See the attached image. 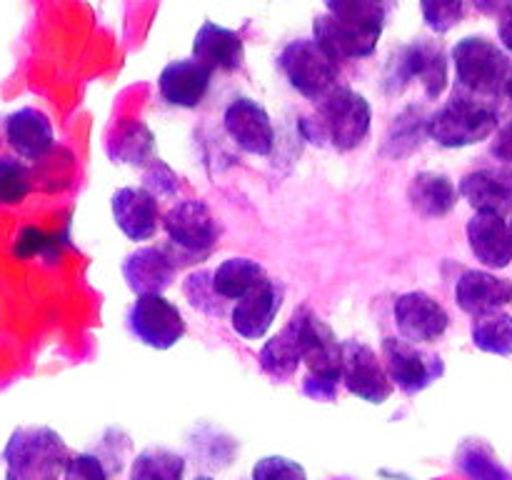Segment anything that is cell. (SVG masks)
I'll list each match as a JSON object with an SVG mask.
<instances>
[{"label":"cell","mask_w":512,"mask_h":480,"mask_svg":"<svg viewBox=\"0 0 512 480\" xmlns=\"http://www.w3.org/2000/svg\"><path fill=\"white\" fill-rule=\"evenodd\" d=\"M385 20L388 8L375 0H330L313 20V40L338 63L368 58L378 48Z\"/></svg>","instance_id":"cell-1"},{"label":"cell","mask_w":512,"mask_h":480,"mask_svg":"<svg viewBox=\"0 0 512 480\" xmlns=\"http://www.w3.org/2000/svg\"><path fill=\"white\" fill-rule=\"evenodd\" d=\"M370 123L373 108L368 98L353 88L338 85L315 103V115L305 118V133L313 143L330 145L338 153H350L368 138Z\"/></svg>","instance_id":"cell-2"},{"label":"cell","mask_w":512,"mask_h":480,"mask_svg":"<svg viewBox=\"0 0 512 480\" xmlns=\"http://www.w3.org/2000/svg\"><path fill=\"white\" fill-rule=\"evenodd\" d=\"M500 130V113L495 100L455 90L435 113H430L428 135L450 150L468 148L488 140Z\"/></svg>","instance_id":"cell-3"},{"label":"cell","mask_w":512,"mask_h":480,"mask_svg":"<svg viewBox=\"0 0 512 480\" xmlns=\"http://www.w3.org/2000/svg\"><path fill=\"white\" fill-rule=\"evenodd\" d=\"M73 458L65 440L45 425H25L3 450L5 480H58Z\"/></svg>","instance_id":"cell-4"},{"label":"cell","mask_w":512,"mask_h":480,"mask_svg":"<svg viewBox=\"0 0 512 480\" xmlns=\"http://www.w3.org/2000/svg\"><path fill=\"white\" fill-rule=\"evenodd\" d=\"M455 65V90L475 95V98H503V85L512 68L508 53L483 35H468L458 40L450 53Z\"/></svg>","instance_id":"cell-5"},{"label":"cell","mask_w":512,"mask_h":480,"mask_svg":"<svg viewBox=\"0 0 512 480\" xmlns=\"http://www.w3.org/2000/svg\"><path fill=\"white\" fill-rule=\"evenodd\" d=\"M413 80H420L425 95L438 100L448 88V55L443 45L433 38H415L413 43L398 48L390 58L385 83L393 85V93L408 88Z\"/></svg>","instance_id":"cell-6"},{"label":"cell","mask_w":512,"mask_h":480,"mask_svg":"<svg viewBox=\"0 0 512 480\" xmlns=\"http://www.w3.org/2000/svg\"><path fill=\"white\" fill-rule=\"evenodd\" d=\"M278 65L290 88H295L300 95L315 100V103L325 98L333 88H338L340 63L330 58L313 38L290 40L280 50Z\"/></svg>","instance_id":"cell-7"},{"label":"cell","mask_w":512,"mask_h":480,"mask_svg":"<svg viewBox=\"0 0 512 480\" xmlns=\"http://www.w3.org/2000/svg\"><path fill=\"white\" fill-rule=\"evenodd\" d=\"M383 363L395 388L405 395L423 393L445 373V363L438 353H430L405 338L383 340Z\"/></svg>","instance_id":"cell-8"},{"label":"cell","mask_w":512,"mask_h":480,"mask_svg":"<svg viewBox=\"0 0 512 480\" xmlns=\"http://www.w3.org/2000/svg\"><path fill=\"white\" fill-rule=\"evenodd\" d=\"M128 328L143 345L168 350L185 335V318L165 295H140L128 310Z\"/></svg>","instance_id":"cell-9"},{"label":"cell","mask_w":512,"mask_h":480,"mask_svg":"<svg viewBox=\"0 0 512 480\" xmlns=\"http://www.w3.org/2000/svg\"><path fill=\"white\" fill-rule=\"evenodd\" d=\"M163 228L170 243L188 255H208L218 243V220L203 200H180L165 213Z\"/></svg>","instance_id":"cell-10"},{"label":"cell","mask_w":512,"mask_h":480,"mask_svg":"<svg viewBox=\"0 0 512 480\" xmlns=\"http://www.w3.org/2000/svg\"><path fill=\"white\" fill-rule=\"evenodd\" d=\"M340 380L355 398L380 405L393 395L395 385L390 380L385 363L370 345L360 340H343V373Z\"/></svg>","instance_id":"cell-11"},{"label":"cell","mask_w":512,"mask_h":480,"mask_svg":"<svg viewBox=\"0 0 512 480\" xmlns=\"http://www.w3.org/2000/svg\"><path fill=\"white\" fill-rule=\"evenodd\" d=\"M393 315L400 335L415 345L443 338L450 325L448 310L425 290H410V293L398 295Z\"/></svg>","instance_id":"cell-12"},{"label":"cell","mask_w":512,"mask_h":480,"mask_svg":"<svg viewBox=\"0 0 512 480\" xmlns=\"http://www.w3.org/2000/svg\"><path fill=\"white\" fill-rule=\"evenodd\" d=\"M225 133L250 155H270L275 148V128L268 110L253 98H235L223 115Z\"/></svg>","instance_id":"cell-13"},{"label":"cell","mask_w":512,"mask_h":480,"mask_svg":"<svg viewBox=\"0 0 512 480\" xmlns=\"http://www.w3.org/2000/svg\"><path fill=\"white\" fill-rule=\"evenodd\" d=\"M300 320V333H303V363L308 365L310 375L328 380H340L343 373V343L335 338L333 328L310 308L295 310Z\"/></svg>","instance_id":"cell-14"},{"label":"cell","mask_w":512,"mask_h":480,"mask_svg":"<svg viewBox=\"0 0 512 480\" xmlns=\"http://www.w3.org/2000/svg\"><path fill=\"white\" fill-rule=\"evenodd\" d=\"M460 195L475 213H512V165L498 163L470 170L458 185Z\"/></svg>","instance_id":"cell-15"},{"label":"cell","mask_w":512,"mask_h":480,"mask_svg":"<svg viewBox=\"0 0 512 480\" xmlns=\"http://www.w3.org/2000/svg\"><path fill=\"white\" fill-rule=\"evenodd\" d=\"M178 273V258L168 248H145L133 250L123 263V278L135 295H163Z\"/></svg>","instance_id":"cell-16"},{"label":"cell","mask_w":512,"mask_h":480,"mask_svg":"<svg viewBox=\"0 0 512 480\" xmlns=\"http://www.w3.org/2000/svg\"><path fill=\"white\" fill-rule=\"evenodd\" d=\"M512 300V283L508 278L488 273V270L470 268L455 280V303L463 313L480 315L498 313Z\"/></svg>","instance_id":"cell-17"},{"label":"cell","mask_w":512,"mask_h":480,"mask_svg":"<svg viewBox=\"0 0 512 480\" xmlns=\"http://www.w3.org/2000/svg\"><path fill=\"white\" fill-rule=\"evenodd\" d=\"M280 305H283V288H280L278 280L268 278L260 288H255L253 293L233 305L230 325L240 338L258 340L270 330Z\"/></svg>","instance_id":"cell-18"},{"label":"cell","mask_w":512,"mask_h":480,"mask_svg":"<svg viewBox=\"0 0 512 480\" xmlns=\"http://www.w3.org/2000/svg\"><path fill=\"white\" fill-rule=\"evenodd\" d=\"M468 245L485 268L503 270L512 263V235L505 215L475 213L465 225Z\"/></svg>","instance_id":"cell-19"},{"label":"cell","mask_w":512,"mask_h":480,"mask_svg":"<svg viewBox=\"0 0 512 480\" xmlns=\"http://www.w3.org/2000/svg\"><path fill=\"white\" fill-rule=\"evenodd\" d=\"M213 70L200 65L195 58L173 60L158 75V90L165 103L178 108H198L210 88Z\"/></svg>","instance_id":"cell-20"},{"label":"cell","mask_w":512,"mask_h":480,"mask_svg":"<svg viewBox=\"0 0 512 480\" xmlns=\"http://www.w3.org/2000/svg\"><path fill=\"white\" fill-rule=\"evenodd\" d=\"M113 218L115 225L128 235L130 240H150L158 230L160 223V205L158 198L153 193H148L145 188H120L113 195Z\"/></svg>","instance_id":"cell-21"},{"label":"cell","mask_w":512,"mask_h":480,"mask_svg":"<svg viewBox=\"0 0 512 480\" xmlns=\"http://www.w3.org/2000/svg\"><path fill=\"white\" fill-rule=\"evenodd\" d=\"M3 133L10 148L25 160H40L53 148V125L38 108H20L3 120Z\"/></svg>","instance_id":"cell-22"},{"label":"cell","mask_w":512,"mask_h":480,"mask_svg":"<svg viewBox=\"0 0 512 480\" xmlns=\"http://www.w3.org/2000/svg\"><path fill=\"white\" fill-rule=\"evenodd\" d=\"M193 58L208 70H238L245 58V45L240 33L205 20L193 38Z\"/></svg>","instance_id":"cell-23"},{"label":"cell","mask_w":512,"mask_h":480,"mask_svg":"<svg viewBox=\"0 0 512 480\" xmlns=\"http://www.w3.org/2000/svg\"><path fill=\"white\" fill-rule=\"evenodd\" d=\"M458 185L445 173L423 170L408 185L410 208L423 218H443L458 205Z\"/></svg>","instance_id":"cell-24"},{"label":"cell","mask_w":512,"mask_h":480,"mask_svg":"<svg viewBox=\"0 0 512 480\" xmlns=\"http://www.w3.org/2000/svg\"><path fill=\"white\" fill-rule=\"evenodd\" d=\"M258 360L263 373L270 378L285 380L295 375L298 365L303 363V333H300L298 315H290L288 325L263 345Z\"/></svg>","instance_id":"cell-25"},{"label":"cell","mask_w":512,"mask_h":480,"mask_svg":"<svg viewBox=\"0 0 512 480\" xmlns=\"http://www.w3.org/2000/svg\"><path fill=\"white\" fill-rule=\"evenodd\" d=\"M268 280V273H265L263 265L258 260L250 258H228L213 270V283L215 290L223 295L225 300H243L245 295L253 293L255 288Z\"/></svg>","instance_id":"cell-26"},{"label":"cell","mask_w":512,"mask_h":480,"mask_svg":"<svg viewBox=\"0 0 512 480\" xmlns=\"http://www.w3.org/2000/svg\"><path fill=\"white\" fill-rule=\"evenodd\" d=\"M455 465L468 480H512L510 470L500 463L493 448L483 440H468L460 445Z\"/></svg>","instance_id":"cell-27"},{"label":"cell","mask_w":512,"mask_h":480,"mask_svg":"<svg viewBox=\"0 0 512 480\" xmlns=\"http://www.w3.org/2000/svg\"><path fill=\"white\" fill-rule=\"evenodd\" d=\"M470 338L475 348L483 353L508 358L512 355V315L505 310L480 315L470 325Z\"/></svg>","instance_id":"cell-28"},{"label":"cell","mask_w":512,"mask_h":480,"mask_svg":"<svg viewBox=\"0 0 512 480\" xmlns=\"http://www.w3.org/2000/svg\"><path fill=\"white\" fill-rule=\"evenodd\" d=\"M428 120L430 115H425L423 108H415V105L405 108L390 125L385 153H390L393 158H403V155H410L415 148H420L423 138L428 135Z\"/></svg>","instance_id":"cell-29"},{"label":"cell","mask_w":512,"mask_h":480,"mask_svg":"<svg viewBox=\"0 0 512 480\" xmlns=\"http://www.w3.org/2000/svg\"><path fill=\"white\" fill-rule=\"evenodd\" d=\"M185 458L168 448H145L130 465V480H183Z\"/></svg>","instance_id":"cell-30"},{"label":"cell","mask_w":512,"mask_h":480,"mask_svg":"<svg viewBox=\"0 0 512 480\" xmlns=\"http://www.w3.org/2000/svg\"><path fill=\"white\" fill-rule=\"evenodd\" d=\"M183 293L185 298H188V303L193 305L195 310H200V313L210 315V318H220V315H225V305H228V300L215 290L213 273H210V270H193V273L185 278Z\"/></svg>","instance_id":"cell-31"},{"label":"cell","mask_w":512,"mask_h":480,"mask_svg":"<svg viewBox=\"0 0 512 480\" xmlns=\"http://www.w3.org/2000/svg\"><path fill=\"white\" fill-rule=\"evenodd\" d=\"M153 153V133L143 123H130L118 130V138L110 143V155L118 163H145V158Z\"/></svg>","instance_id":"cell-32"},{"label":"cell","mask_w":512,"mask_h":480,"mask_svg":"<svg viewBox=\"0 0 512 480\" xmlns=\"http://www.w3.org/2000/svg\"><path fill=\"white\" fill-rule=\"evenodd\" d=\"M30 193V170L13 155H0V203L15 205Z\"/></svg>","instance_id":"cell-33"},{"label":"cell","mask_w":512,"mask_h":480,"mask_svg":"<svg viewBox=\"0 0 512 480\" xmlns=\"http://www.w3.org/2000/svg\"><path fill=\"white\" fill-rule=\"evenodd\" d=\"M420 10H423L425 25L433 33L443 35L463 20L465 3L463 0H425V3H420Z\"/></svg>","instance_id":"cell-34"},{"label":"cell","mask_w":512,"mask_h":480,"mask_svg":"<svg viewBox=\"0 0 512 480\" xmlns=\"http://www.w3.org/2000/svg\"><path fill=\"white\" fill-rule=\"evenodd\" d=\"M253 480H308L303 465L285 455H265L253 465Z\"/></svg>","instance_id":"cell-35"},{"label":"cell","mask_w":512,"mask_h":480,"mask_svg":"<svg viewBox=\"0 0 512 480\" xmlns=\"http://www.w3.org/2000/svg\"><path fill=\"white\" fill-rule=\"evenodd\" d=\"M63 480H108V470L98 455L78 453L65 465Z\"/></svg>","instance_id":"cell-36"},{"label":"cell","mask_w":512,"mask_h":480,"mask_svg":"<svg viewBox=\"0 0 512 480\" xmlns=\"http://www.w3.org/2000/svg\"><path fill=\"white\" fill-rule=\"evenodd\" d=\"M143 188L148 190V193H153L155 198H160V195H168L178 188V178H175V173L168 168V165L160 163V160H155V163L145 170Z\"/></svg>","instance_id":"cell-37"},{"label":"cell","mask_w":512,"mask_h":480,"mask_svg":"<svg viewBox=\"0 0 512 480\" xmlns=\"http://www.w3.org/2000/svg\"><path fill=\"white\" fill-rule=\"evenodd\" d=\"M338 385V380L318 378V375L308 373L303 380V393L308 395V398L320 400V403H330V400H335V395H338Z\"/></svg>","instance_id":"cell-38"},{"label":"cell","mask_w":512,"mask_h":480,"mask_svg":"<svg viewBox=\"0 0 512 480\" xmlns=\"http://www.w3.org/2000/svg\"><path fill=\"white\" fill-rule=\"evenodd\" d=\"M490 153L500 160V163L512 165V118L505 125H500L498 135H495Z\"/></svg>","instance_id":"cell-39"},{"label":"cell","mask_w":512,"mask_h":480,"mask_svg":"<svg viewBox=\"0 0 512 480\" xmlns=\"http://www.w3.org/2000/svg\"><path fill=\"white\" fill-rule=\"evenodd\" d=\"M498 38L500 48L512 55V3H503L498 10Z\"/></svg>","instance_id":"cell-40"},{"label":"cell","mask_w":512,"mask_h":480,"mask_svg":"<svg viewBox=\"0 0 512 480\" xmlns=\"http://www.w3.org/2000/svg\"><path fill=\"white\" fill-rule=\"evenodd\" d=\"M503 98L512 100V68H510V73H508V80H505V85H503Z\"/></svg>","instance_id":"cell-41"},{"label":"cell","mask_w":512,"mask_h":480,"mask_svg":"<svg viewBox=\"0 0 512 480\" xmlns=\"http://www.w3.org/2000/svg\"><path fill=\"white\" fill-rule=\"evenodd\" d=\"M195 480H215V478H210V475H198V478Z\"/></svg>","instance_id":"cell-42"},{"label":"cell","mask_w":512,"mask_h":480,"mask_svg":"<svg viewBox=\"0 0 512 480\" xmlns=\"http://www.w3.org/2000/svg\"><path fill=\"white\" fill-rule=\"evenodd\" d=\"M508 223H510V235H512V213H510V220H508Z\"/></svg>","instance_id":"cell-43"}]
</instances>
